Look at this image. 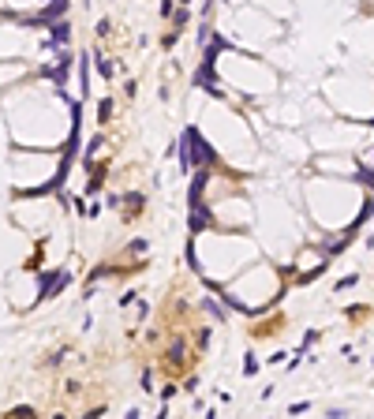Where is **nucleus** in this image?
Instances as JSON below:
<instances>
[{
    "instance_id": "nucleus-1",
    "label": "nucleus",
    "mask_w": 374,
    "mask_h": 419,
    "mask_svg": "<svg viewBox=\"0 0 374 419\" xmlns=\"http://www.w3.org/2000/svg\"><path fill=\"white\" fill-rule=\"evenodd\" d=\"M64 284H68V273H60V270L45 273V277H41V288H37V300H49L56 288H64Z\"/></svg>"
},
{
    "instance_id": "nucleus-2",
    "label": "nucleus",
    "mask_w": 374,
    "mask_h": 419,
    "mask_svg": "<svg viewBox=\"0 0 374 419\" xmlns=\"http://www.w3.org/2000/svg\"><path fill=\"white\" fill-rule=\"evenodd\" d=\"M184 135H187L191 146H195V161H202V165H206V161H214V150H210L206 142L198 139V131H195V128H184Z\"/></svg>"
},
{
    "instance_id": "nucleus-3",
    "label": "nucleus",
    "mask_w": 374,
    "mask_h": 419,
    "mask_svg": "<svg viewBox=\"0 0 374 419\" xmlns=\"http://www.w3.org/2000/svg\"><path fill=\"white\" fill-rule=\"evenodd\" d=\"M71 60H75L71 53H60V60H56L53 68H45V75H49V79H56V82L64 87V79H68V71H71Z\"/></svg>"
},
{
    "instance_id": "nucleus-4",
    "label": "nucleus",
    "mask_w": 374,
    "mask_h": 419,
    "mask_svg": "<svg viewBox=\"0 0 374 419\" xmlns=\"http://www.w3.org/2000/svg\"><path fill=\"white\" fill-rule=\"evenodd\" d=\"M195 87H202V90H214V94H217V75H214V60H202V68H198V75H195Z\"/></svg>"
},
{
    "instance_id": "nucleus-5",
    "label": "nucleus",
    "mask_w": 374,
    "mask_h": 419,
    "mask_svg": "<svg viewBox=\"0 0 374 419\" xmlns=\"http://www.w3.org/2000/svg\"><path fill=\"white\" fill-rule=\"evenodd\" d=\"M210 225V214H206V206L198 202V206H191V232H202V228Z\"/></svg>"
},
{
    "instance_id": "nucleus-6",
    "label": "nucleus",
    "mask_w": 374,
    "mask_h": 419,
    "mask_svg": "<svg viewBox=\"0 0 374 419\" xmlns=\"http://www.w3.org/2000/svg\"><path fill=\"white\" fill-rule=\"evenodd\" d=\"M206 180H210V173H195V184H191V206L202 202V187H206Z\"/></svg>"
},
{
    "instance_id": "nucleus-7",
    "label": "nucleus",
    "mask_w": 374,
    "mask_h": 419,
    "mask_svg": "<svg viewBox=\"0 0 374 419\" xmlns=\"http://www.w3.org/2000/svg\"><path fill=\"white\" fill-rule=\"evenodd\" d=\"M68 37H71V30H68V23H53V41H60V45H68Z\"/></svg>"
},
{
    "instance_id": "nucleus-8",
    "label": "nucleus",
    "mask_w": 374,
    "mask_h": 419,
    "mask_svg": "<svg viewBox=\"0 0 374 419\" xmlns=\"http://www.w3.org/2000/svg\"><path fill=\"white\" fill-rule=\"evenodd\" d=\"M370 214H374V198H367V202H363V210H359V221H356V228H359L363 221H367Z\"/></svg>"
},
{
    "instance_id": "nucleus-9",
    "label": "nucleus",
    "mask_w": 374,
    "mask_h": 419,
    "mask_svg": "<svg viewBox=\"0 0 374 419\" xmlns=\"http://www.w3.org/2000/svg\"><path fill=\"white\" fill-rule=\"evenodd\" d=\"M352 284H359V277H356V273H352V277H341V281H337V292H344V288H352Z\"/></svg>"
},
{
    "instance_id": "nucleus-10",
    "label": "nucleus",
    "mask_w": 374,
    "mask_h": 419,
    "mask_svg": "<svg viewBox=\"0 0 374 419\" xmlns=\"http://www.w3.org/2000/svg\"><path fill=\"white\" fill-rule=\"evenodd\" d=\"M359 180H363L367 187H374V169H359Z\"/></svg>"
},
{
    "instance_id": "nucleus-11",
    "label": "nucleus",
    "mask_w": 374,
    "mask_h": 419,
    "mask_svg": "<svg viewBox=\"0 0 374 419\" xmlns=\"http://www.w3.org/2000/svg\"><path fill=\"white\" fill-rule=\"evenodd\" d=\"M98 112H101L98 120H109V112H112V101H101V105H98Z\"/></svg>"
},
{
    "instance_id": "nucleus-12",
    "label": "nucleus",
    "mask_w": 374,
    "mask_h": 419,
    "mask_svg": "<svg viewBox=\"0 0 374 419\" xmlns=\"http://www.w3.org/2000/svg\"><path fill=\"white\" fill-rule=\"evenodd\" d=\"M98 71L105 75V79H109V75H112V64H109V60H98Z\"/></svg>"
},
{
    "instance_id": "nucleus-13",
    "label": "nucleus",
    "mask_w": 374,
    "mask_h": 419,
    "mask_svg": "<svg viewBox=\"0 0 374 419\" xmlns=\"http://www.w3.org/2000/svg\"><path fill=\"white\" fill-rule=\"evenodd\" d=\"M307 408H311V404L300 401V404H292V408H288V415H300V412H307Z\"/></svg>"
},
{
    "instance_id": "nucleus-14",
    "label": "nucleus",
    "mask_w": 374,
    "mask_h": 419,
    "mask_svg": "<svg viewBox=\"0 0 374 419\" xmlns=\"http://www.w3.org/2000/svg\"><path fill=\"white\" fill-rule=\"evenodd\" d=\"M180 4H191V0H180Z\"/></svg>"
}]
</instances>
